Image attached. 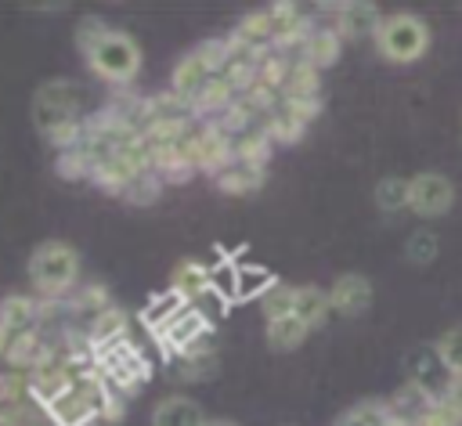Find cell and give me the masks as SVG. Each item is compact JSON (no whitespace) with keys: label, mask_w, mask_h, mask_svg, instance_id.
Here are the masks:
<instances>
[{"label":"cell","mask_w":462,"mask_h":426,"mask_svg":"<svg viewBox=\"0 0 462 426\" xmlns=\"http://www.w3.org/2000/svg\"><path fill=\"white\" fill-rule=\"evenodd\" d=\"M217 79V72L195 54V51H188L177 65H173V72H170V94H177L184 105H191V112H195V101L206 94V87Z\"/></svg>","instance_id":"9"},{"label":"cell","mask_w":462,"mask_h":426,"mask_svg":"<svg viewBox=\"0 0 462 426\" xmlns=\"http://www.w3.org/2000/svg\"><path fill=\"white\" fill-rule=\"evenodd\" d=\"M184 307H188V300H184L180 292H173V289L155 292V296H152V300L141 307V325H144V329L155 336V332H162V329H166V325H170V321H173V318H177Z\"/></svg>","instance_id":"20"},{"label":"cell","mask_w":462,"mask_h":426,"mask_svg":"<svg viewBox=\"0 0 462 426\" xmlns=\"http://www.w3.org/2000/svg\"><path fill=\"white\" fill-rule=\"evenodd\" d=\"M170 289L180 292L188 303H199L209 292V264L202 260H180L170 274Z\"/></svg>","instance_id":"17"},{"label":"cell","mask_w":462,"mask_h":426,"mask_svg":"<svg viewBox=\"0 0 462 426\" xmlns=\"http://www.w3.org/2000/svg\"><path fill=\"white\" fill-rule=\"evenodd\" d=\"M339 51H343V40H339V32L332 29V22H314L296 58L307 61V65H314V69L321 72V69H328L332 61H339Z\"/></svg>","instance_id":"12"},{"label":"cell","mask_w":462,"mask_h":426,"mask_svg":"<svg viewBox=\"0 0 462 426\" xmlns=\"http://www.w3.org/2000/svg\"><path fill=\"white\" fill-rule=\"evenodd\" d=\"M79 282V253L61 242L47 238L29 253V285L36 289L40 300H65L72 296Z\"/></svg>","instance_id":"2"},{"label":"cell","mask_w":462,"mask_h":426,"mask_svg":"<svg viewBox=\"0 0 462 426\" xmlns=\"http://www.w3.org/2000/svg\"><path fill=\"white\" fill-rule=\"evenodd\" d=\"M209 292L220 300H238V264L235 260H220L209 264Z\"/></svg>","instance_id":"26"},{"label":"cell","mask_w":462,"mask_h":426,"mask_svg":"<svg viewBox=\"0 0 462 426\" xmlns=\"http://www.w3.org/2000/svg\"><path fill=\"white\" fill-rule=\"evenodd\" d=\"M433 401H437V397H430L426 390H419L415 383H408V379H404V383L386 397V408H390L397 419H404L408 426H415V422L433 408Z\"/></svg>","instance_id":"18"},{"label":"cell","mask_w":462,"mask_h":426,"mask_svg":"<svg viewBox=\"0 0 462 426\" xmlns=\"http://www.w3.org/2000/svg\"><path fill=\"white\" fill-rule=\"evenodd\" d=\"M263 130H267V137H271L274 144H296V141L307 134V123L296 119L292 108L278 97V101L267 108V116H263Z\"/></svg>","instance_id":"19"},{"label":"cell","mask_w":462,"mask_h":426,"mask_svg":"<svg viewBox=\"0 0 462 426\" xmlns=\"http://www.w3.org/2000/svg\"><path fill=\"white\" fill-rule=\"evenodd\" d=\"M328 303H332V314L357 318L372 303V282L365 274H357V271H346L328 285Z\"/></svg>","instance_id":"10"},{"label":"cell","mask_w":462,"mask_h":426,"mask_svg":"<svg viewBox=\"0 0 462 426\" xmlns=\"http://www.w3.org/2000/svg\"><path fill=\"white\" fill-rule=\"evenodd\" d=\"M206 426H235V422H227V419H209Z\"/></svg>","instance_id":"35"},{"label":"cell","mask_w":462,"mask_h":426,"mask_svg":"<svg viewBox=\"0 0 462 426\" xmlns=\"http://www.w3.org/2000/svg\"><path fill=\"white\" fill-rule=\"evenodd\" d=\"M292 289H296V285H289V282H278V278H274V285L260 296V310H263V318H267V321L292 314Z\"/></svg>","instance_id":"27"},{"label":"cell","mask_w":462,"mask_h":426,"mask_svg":"<svg viewBox=\"0 0 462 426\" xmlns=\"http://www.w3.org/2000/svg\"><path fill=\"white\" fill-rule=\"evenodd\" d=\"M206 412L195 397H184V394H173V397H162L152 412V426H206Z\"/></svg>","instance_id":"13"},{"label":"cell","mask_w":462,"mask_h":426,"mask_svg":"<svg viewBox=\"0 0 462 426\" xmlns=\"http://www.w3.org/2000/svg\"><path fill=\"white\" fill-rule=\"evenodd\" d=\"M177 368H180V375H184V379L202 383V379L217 368V354H213V347H209V343H202L199 350H191V354L177 357Z\"/></svg>","instance_id":"28"},{"label":"cell","mask_w":462,"mask_h":426,"mask_svg":"<svg viewBox=\"0 0 462 426\" xmlns=\"http://www.w3.org/2000/svg\"><path fill=\"white\" fill-rule=\"evenodd\" d=\"M451 426H462V419H458V415H455V422H451Z\"/></svg>","instance_id":"36"},{"label":"cell","mask_w":462,"mask_h":426,"mask_svg":"<svg viewBox=\"0 0 462 426\" xmlns=\"http://www.w3.org/2000/svg\"><path fill=\"white\" fill-rule=\"evenodd\" d=\"M108 32V25L97 18V14H87V18H79V25H76V47H79V54L87 58L94 47H97V40Z\"/></svg>","instance_id":"31"},{"label":"cell","mask_w":462,"mask_h":426,"mask_svg":"<svg viewBox=\"0 0 462 426\" xmlns=\"http://www.w3.org/2000/svg\"><path fill=\"white\" fill-rule=\"evenodd\" d=\"M455 206V184L451 177L437 173V170H422L415 177H408V209L422 220L444 217Z\"/></svg>","instance_id":"7"},{"label":"cell","mask_w":462,"mask_h":426,"mask_svg":"<svg viewBox=\"0 0 462 426\" xmlns=\"http://www.w3.org/2000/svg\"><path fill=\"white\" fill-rule=\"evenodd\" d=\"M375 206L383 213H401L408 209V181L404 177H383L375 184Z\"/></svg>","instance_id":"25"},{"label":"cell","mask_w":462,"mask_h":426,"mask_svg":"<svg viewBox=\"0 0 462 426\" xmlns=\"http://www.w3.org/2000/svg\"><path fill=\"white\" fill-rule=\"evenodd\" d=\"M282 97H321V72L314 65L292 58V69H289Z\"/></svg>","instance_id":"22"},{"label":"cell","mask_w":462,"mask_h":426,"mask_svg":"<svg viewBox=\"0 0 462 426\" xmlns=\"http://www.w3.org/2000/svg\"><path fill=\"white\" fill-rule=\"evenodd\" d=\"M440 401H444V404H451L455 412L462 408V372H451V379H448V386H444Z\"/></svg>","instance_id":"33"},{"label":"cell","mask_w":462,"mask_h":426,"mask_svg":"<svg viewBox=\"0 0 462 426\" xmlns=\"http://www.w3.org/2000/svg\"><path fill=\"white\" fill-rule=\"evenodd\" d=\"M455 415H458V419H462V408H458V412H455Z\"/></svg>","instance_id":"37"},{"label":"cell","mask_w":462,"mask_h":426,"mask_svg":"<svg viewBox=\"0 0 462 426\" xmlns=\"http://www.w3.org/2000/svg\"><path fill=\"white\" fill-rule=\"evenodd\" d=\"M437 357L444 361L448 372H462V325H451L437 343H433Z\"/></svg>","instance_id":"30"},{"label":"cell","mask_w":462,"mask_h":426,"mask_svg":"<svg viewBox=\"0 0 462 426\" xmlns=\"http://www.w3.org/2000/svg\"><path fill=\"white\" fill-rule=\"evenodd\" d=\"M162 195V181L155 177V173H141V177H134L126 188H123V202H130V206H148V202H155Z\"/></svg>","instance_id":"29"},{"label":"cell","mask_w":462,"mask_h":426,"mask_svg":"<svg viewBox=\"0 0 462 426\" xmlns=\"http://www.w3.org/2000/svg\"><path fill=\"white\" fill-rule=\"evenodd\" d=\"M271 155H274V141L267 137L263 123H256V126L242 130V134L231 141V159H235V162H245V166H260V170H267Z\"/></svg>","instance_id":"15"},{"label":"cell","mask_w":462,"mask_h":426,"mask_svg":"<svg viewBox=\"0 0 462 426\" xmlns=\"http://www.w3.org/2000/svg\"><path fill=\"white\" fill-rule=\"evenodd\" d=\"M263 181H267V170L245 166V162H235V159L213 177V184H217L224 195H253V191L263 188Z\"/></svg>","instance_id":"16"},{"label":"cell","mask_w":462,"mask_h":426,"mask_svg":"<svg viewBox=\"0 0 462 426\" xmlns=\"http://www.w3.org/2000/svg\"><path fill=\"white\" fill-rule=\"evenodd\" d=\"M209 332H213V321L195 307V303H188L162 332H155L152 339L159 343V350H162V357H170V361H177V357H184V354H191V350H199L202 343H209Z\"/></svg>","instance_id":"6"},{"label":"cell","mask_w":462,"mask_h":426,"mask_svg":"<svg viewBox=\"0 0 462 426\" xmlns=\"http://www.w3.org/2000/svg\"><path fill=\"white\" fill-rule=\"evenodd\" d=\"M328 14H332V29L339 32V40H343V43H346V40L375 36V29H379V22H383L379 7H375V4H368V0L332 4V7H328Z\"/></svg>","instance_id":"8"},{"label":"cell","mask_w":462,"mask_h":426,"mask_svg":"<svg viewBox=\"0 0 462 426\" xmlns=\"http://www.w3.org/2000/svg\"><path fill=\"white\" fill-rule=\"evenodd\" d=\"M274 285V274L260 264H238V300H260Z\"/></svg>","instance_id":"23"},{"label":"cell","mask_w":462,"mask_h":426,"mask_svg":"<svg viewBox=\"0 0 462 426\" xmlns=\"http://www.w3.org/2000/svg\"><path fill=\"white\" fill-rule=\"evenodd\" d=\"M426 47H430V25L419 14L397 11V14H386L375 29V51L386 61H397V65L419 61Z\"/></svg>","instance_id":"5"},{"label":"cell","mask_w":462,"mask_h":426,"mask_svg":"<svg viewBox=\"0 0 462 426\" xmlns=\"http://www.w3.org/2000/svg\"><path fill=\"white\" fill-rule=\"evenodd\" d=\"M404 253H408L415 264H430V260L437 256V238H433L430 231H415L411 242L404 245Z\"/></svg>","instance_id":"32"},{"label":"cell","mask_w":462,"mask_h":426,"mask_svg":"<svg viewBox=\"0 0 462 426\" xmlns=\"http://www.w3.org/2000/svg\"><path fill=\"white\" fill-rule=\"evenodd\" d=\"M292 314L314 332L332 318V303H328V289L321 285H296L292 289Z\"/></svg>","instance_id":"14"},{"label":"cell","mask_w":462,"mask_h":426,"mask_svg":"<svg viewBox=\"0 0 462 426\" xmlns=\"http://www.w3.org/2000/svg\"><path fill=\"white\" fill-rule=\"evenodd\" d=\"M383 426H408V422H404V419H397V415H393V412H390V415H386V422H383Z\"/></svg>","instance_id":"34"},{"label":"cell","mask_w":462,"mask_h":426,"mask_svg":"<svg viewBox=\"0 0 462 426\" xmlns=\"http://www.w3.org/2000/svg\"><path fill=\"white\" fill-rule=\"evenodd\" d=\"M83 87L76 79H47L32 94V123L36 130L58 144V152L72 148L83 130Z\"/></svg>","instance_id":"1"},{"label":"cell","mask_w":462,"mask_h":426,"mask_svg":"<svg viewBox=\"0 0 462 426\" xmlns=\"http://www.w3.org/2000/svg\"><path fill=\"white\" fill-rule=\"evenodd\" d=\"M94 368H97V375H101L119 397L141 390V386L152 379V361L144 357V350H141L130 336H126V339H116V343H108V347H97V350H94Z\"/></svg>","instance_id":"4"},{"label":"cell","mask_w":462,"mask_h":426,"mask_svg":"<svg viewBox=\"0 0 462 426\" xmlns=\"http://www.w3.org/2000/svg\"><path fill=\"white\" fill-rule=\"evenodd\" d=\"M386 415H390L386 401H361V404L346 408L332 426H383Z\"/></svg>","instance_id":"24"},{"label":"cell","mask_w":462,"mask_h":426,"mask_svg":"<svg viewBox=\"0 0 462 426\" xmlns=\"http://www.w3.org/2000/svg\"><path fill=\"white\" fill-rule=\"evenodd\" d=\"M310 336V329L296 318V314H285V318H274V321H267V329H263V339H267V347L271 350H296V347H303V339Z\"/></svg>","instance_id":"21"},{"label":"cell","mask_w":462,"mask_h":426,"mask_svg":"<svg viewBox=\"0 0 462 426\" xmlns=\"http://www.w3.org/2000/svg\"><path fill=\"white\" fill-rule=\"evenodd\" d=\"M87 65H90V72H94L97 79H105L108 87L130 90V83H134L137 72H141V47H137V40H134L130 32L108 29V32L97 40V47L87 54Z\"/></svg>","instance_id":"3"},{"label":"cell","mask_w":462,"mask_h":426,"mask_svg":"<svg viewBox=\"0 0 462 426\" xmlns=\"http://www.w3.org/2000/svg\"><path fill=\"white\" fill-rule=\"evenodd\" d=\"M448 379H451V372L444 368V361L437 357V350H433V347H419V350L408 357V383H415V386H419V390H426L430 397H437V401H440V394H444Z\"/></svg>","instance_id":"11"}]
</instances>
